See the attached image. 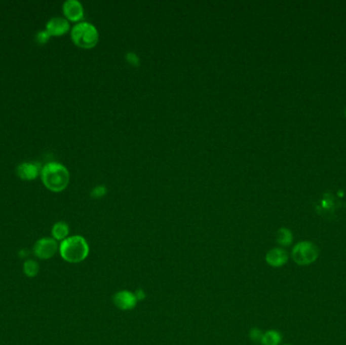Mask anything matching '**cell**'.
Returning a JSON list of instances; mask_svg holds the SVG:
<instances>
[{
  "mask_svg": "<svg viewBox=\"0 0 346 345\" xmlns=\"http://www.w3.org/2000/svg\"><path fill=\"white\" fill-rule=\"evenodd\" d=\"M72 41L80 48H93L99 39L97 28L90 22L79 21L73 25L71 29Z\"/></svg>",
  "mask_w": 346,
  "mask_h": 345,
  "instance_id": "cell-3",
  "label": "cell"
},
{
  "mask_svg": "<svg viewBox=\"0 0 346 345\" xmlns=\"http://www.w3.org/2000/svg\"><path fill=\"white\" fill-rule=\"evenodd\" d=\"M263 333L264 332L262 330H260L259 328H257V327L251 328L250 331H249V338L253 342H260L261 343V340H262V337H263Z\"/></svg>",
  "mask_w": 346,
  "mask_h": 345,
  "instance_id": "cell-15",
  "label": "cell"
},
{
  "mask_svg": "<svg viewBox=\"0 0 346 345\" xmlns=\"http://www.w3.org/2000/svg\"><path fill=\"white\" fill-rule=\"evenodd\" d=\"M112 303L121 311H131L136 308L138 300L134 292L122 290L113 294Z\"/></svg>",
  "mask_w": 346,
  "mask_h": 345,
  "instance_id": "cell-6",
  "label": "cell"
},
{
  "mask_svg": "<svg viewBox=\"0 0 346 345\" xmlns=\"http://www.w3.org/2000/svg\"><path fill=\"white\" fill-rule=\"evenodd\" d=\"M41 178L44 185L55 193L64 190L70 181V173L66 166L58 162H49L42 167Z\"/></svg>",
  "mask_w": 346,
  "mask_h": 345,
  "instance_id": "cell-1",
  "label": "cell"
},
{
  "mask_svg": "<svg viewBox=\"0 0 346 345\" xmlns=\"http://www.w3.org/2000/svg\"><path fill=\"white\" fill-rule=\"evenodd\" d=\"M135 293V295H136V298H137V300H138V302L139 301H143V300H145L146 299V293H145V291L143 290V289H138L136 292H134Z\"/></svg>",
  "mask_w": 346,
  "mask_h": 345,
  "instance_id": "cell-17",
  "label": "cell"
},
{
  "mask_svg": "<svg viewBox=\"0 0 346 345\" xmlns=\"http://www.w3.org/2000/svg\"><path fill=\"white\" fill-rule=\"evenodd\" d=\"M51 35L50 33L44 29V30H41V31H37L36 34H35V41L39 43V44H45L47 43L49 40H50Z\"/></svg>",
  "mask_w": 346,
  "mask_h": 345,
  "instance_id": "cell-16",
  "label": "cell"
},
{
  "mask_svg": "<svg viewBox=\"0 0 346 345\" xmlns=\"http://www.w3.org/2000/svg\"><path fill=\"white\" fill-rule=\"evenodd\" d=\"M70 29V23L69 20L65 17L61 16H55L49 19L46 25V30L50 33L51 36L53 35H62L66 33Z\"/></svg>",
  "mask_w": 346,
  "mask_h": 345,
  "instance_id": "cell-9",
  "label": "cell"
},
{
  "mask_svg": "<svg viewBox=\"0 0 346 345\" xmlns=\"http://www.w3.org/2000/svg\"><path fill=\"white\" fill-rule=\"evenodd\" d=\"M63 13L65 18L71 21H78L83 17L84 8L78 0H66L63 3Z\"/></svg>",
  "mask_w": 346,
  "mask_h": 345,
  "instance_id": "cell-8",
  "label": "cell"
},
{
  "mask_svg": "<svg viewBox=\"0 0 346 345\" xmlns=\"http://www.w3.org/2000/svg\"><path fill=\"white\" fill-rule=\"evenodd\" d=\"M285 345H291V344H285Z\"/></svg>",
  "mask_w": 346,
  "mask_h": 345,
  "instance_id": "cell-19",
  "label": "cell"
},
{
  "mask_svg": "<svg viewBox=\"0 0 346 345\" xmlns=\"http://www.w3.org/2000/svg\"><path fill=\"white\" fill-rule=\"evenodd\" d=\"M319 248L310 241H302L296 244L292 250V258L298 265H310L317 261Z\"/></svg>",
  "mask_w": 346,
  "mask_h": 345,
  "instance_id": "cell-4",
  "label": "cell"
},
{
  "mask_svg": "<svg viewBox=\"0 0 346 345\" xmlns=\"http://www.w3.org/2000/svg\"><path fill=\"white\" fill-rule=\"evenodd\" d=\"M345 117H346V109H345Z\"/></svg>",
  "mask_w": 346,
  "mask_h": 345,
  "instance_id": "cell-18",
  "label": "cell"
},
{
  "mask_svg": "<svg viewBox=\"0 0 346 345\" xmlns=\"http://www.w3.org/2000/svg\"><path fill=\"white\" fill-rule=\"evenodd\" d=\"M40 271V265L35 260L28 259L23 264V272L28 278H34Z\"/></svg>",
  "mask_w": 346,
  "mask_h": 345,
  "instance_id": "cell-14",
  "label": "cell"
},
{
  "mask_svg": "<svg viewBox=\"0 0 346 345\" xmlns=\"http://www.w3.org/2000/svg\"><path fill=\"white\" fill-rule=\"evenodd\" d=\"M59 252L61 257L69 263H80L89 254V245L86 239L80 235L66 238L60 243Z\"/></svg>",
  "mask_w": 346,
  "mask_h": 345,
  "instance_id": "cell-2",
  "label": "cell"
},
{
  "mask_svg": "<svg viewBox=\"0 0 346 345\" xmlns=\"http://www.w3.org/2000/svg\"><path fill=\"white\" fill-rule=\"evenodd\" d=\"M42 167L35 162H23L20 163L16 168V173L20 179L33 180L41 175Z\"/></svg>",
  "mask_w": 346,
  "mask_h": 345,
  "instance_id": "cell-10",
  "label": "cell"
},
{
  "mask_svg": "<svg viewBox=\"0 0 346 345\" xmlns=\"http://www.w3.org/2000/svg\"><path fill=\"white\" fill-rule=\"evenodd\" d=\"M59 246L54 238L45 237L35 242L33 254L40 259H50L59 251Z\"/></svg>",
  "mask_w": 346,
  "mask_h": 345,
  "instance_id": "cell-5",
  "label": "cell"
},
{
  "mask_svg": "<svg viewBox=\"0 0 346 345\" xmlns=\"http://www.w3.org/2000/svg\"><path fill=\"white\" fill-rule=\"evenodd\" d=\"M276 239H277V242L280 246L289 247L293 243L294 236H293V233L290 229L281 228L278 230V232L276 234Z\"/></svg>",
  "mask_w": 346,
  "mask_h": 345,
  "instance_id": "cell-12",
  "label": "cell"
},
{
  "mask_svg": "<svg viewBox=\"0 0 346 345\" xmlns=\"http://www.w3.org/2000/svg\"><path fill=\"white\" fill-rule=\"evenodd\" d=\"M282 340L283 336L281 332L275 329H271L263 333L261 343L262 345H280L282 343Z\"/></svg>",
  "mask_w": 346,
  "mask_h": 345,
  "instance_id": "cell-13",
  "label": "cell"
},
{
  "mask_svg": "<svg viewBox=\"0 0 346 345\" xmlns=\"http://www.w3.org/2000/svg\"><path fill=\"white\" fill-rule=\"evenodd\" d=\"M69 226L65 222H57L52 228V236L56 241H63L68 238Z\"/></svg>",
  "mask_w": 346,
  "mask_h": 345,
  "instance_id": "cell-11",
  "label": "cell"
},
{
  "mask_svg": "<svg viewBox=\"0 0 346 345\" xmlns=\"http://www.w3.org/2000/svg\"><path fill=\"white\" fill-rule=\"evenodd\" d=\"M289 260V253L282 247H275L265 254L266 263L275 269L282 267L287 264Z\"/></svg>",
  "mask_w": 346,
  "mask_h": 345,
  "instance_id": "cell-7",
  "label": "cell"
}]
</instances>
